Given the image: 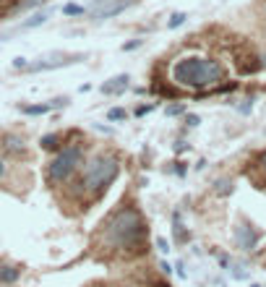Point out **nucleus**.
Wrapping results in <instances>:
<instances>
[{"label": "nucleus", "instance_id": "1", "mask_svg": "<svg viewBox=\"0 0 266 287\" xmlns=\"http://www.w3.org/2000/svg\"><path fill=\"white\" fill-rule=\"evenodd\" d=\"M99 227H102V238H104V248L110 253L133 258L146 251L149 225L136 204H120Z\"/></svg>", "mask_w": 266, "mask_h": 287}, {"label": "nucleus", "instance_id": "2", "mask_svg": "<svg viewBox=\"0 0 266 287\" xmlns=\"http://www.w3.org/2000/svg\"><path fill=\"white\" fill-rule=\"evenodd\" d=\"M225 65L204 55H183L170 65V79L180 89H193L198 94H209L214 86L225 81Z\"/></svg>", "mask_w": 266, "mask_h": 287}, {"label": "nucleus", "instance_id": "3", "mask_svg": "<svg viewBox=\"0 0 266 287\" xmlns=\"http://www.w3.org/2000/svg\"><path fill=\"white\" fill-rule=\"evenodd\" d=\"M118 175H120V160L115 154H110V151L97 154V157H92L81 167L78 178H76V191L89 198H99L118 180Z\"/></svg>", "mask_w": 266, "mask_h": 287}, {"label": "nucleus", "instance_id": "4", "mask_svg": "<svg viewBox=\"0 0 266 287\" xmlns=\"http://www.w3.org/2000/svg\"><path fill=\"white\" fill-rule=\"evenodd\" d=\"M86 165V146L84 141L68 144L60 151H55V157L47 162V170H44V178L52 188L58 186H68L76 175L81 172V167Z\"/></svg>", "mask_w": 266, "mask_h": 287}, {"label": "nucleus", "instance_id": "5", "mask_svg": "<svg viewBox=\"0 0 266 287\" xmlns=\"http://www.w3.org/2000/svg\"><path fill=\"white\" fill-rule=\"evenodd\" d=\"M84 55L81 53H47L37 58L34 63H29L26 73H39V71H55V68H65V65H73V63H81Z\"/></svg>", "mask_w": 266, "mask_h": 287}, {"label": "nucleus", "instance_id": "6", "mask_svg": "<svg viewBox=\"0 0 266 287\" xmlns=\"http://www.w3.org/2000/svg\"><path fill=\"white\" fill-rule=\"evenodd\" d=\"M232 238H235V246L240 251H253L258 246V240H261V232H258V227H253L248 222V219H240V222L235 225V230H232Z\"/></svg>", "mask_w": 266, "mask_h": 287}, {"label": "nucleus", "instance_id": "7", "mask_svg": "<svg viewBox=\"0 0 266 287\" xmlns=\"http://www.w3.org/2000/svg\"><path fill=\"white\" fill-rule=\"evenodd\" d=\"M136 3H139V0H107V3H104L102 8H97V11H94V18H92V21L102 24V21H107V18L120 16L123 11H128L130 6H136Z\"/></svg>", "mask_w": 266, "mask_h": 287}, {"label": "nucleus", "instance_id": "8", "mask_svg": "<svg viewBox=\"0 0 266 287\" xmlns=\"http://www.w3.org/2000/svg\"><path fill=\"white\" fill-rule=\"evenodd\" d=\"M0 151L6 154V157H13V160H21L26 157V141L21 139L18 134H3L0 136Z\"/></svg>", "mask_w": 266, "mask_h": 287}, {"label": "nucleus", "instance_id": "9", "mask_svg": "<svg viewBox=\"0 0 266 287\" xmlns=\"http://www.w3.org/2000/svg\"><path fill=\"white\" fill-rule=\"evenodd\" d=\"M128 86H130V76L128 73H118L113 79H107L102 86H99V92L107 94V97H120L128 92Z\"/></svg>", "mask_w": 266, "mask_h": 287}, {"label": "nucleus", "instance_id": "10", "mask_svg": "<svg viewBox=\"0 0 266 287\" xmlns=\"http://www.w3.org/2000/svg\"><path fill=\"white\" fill-rule=\"evenodd\" d=\"M50 16H52V8H39V11H34L29 18L21 21V24H16V27H13V34H16V32H29V29H37V27H42V24H47Z\"/></svg>", "mask_w": 266, "mask_h": 287}, {"label": "nucleus", "instance_id": "11", "mask_svg": "<svg viewBox=\"0 0 266 287\" xmlns=\"http://www.w3.org/2000/svg\"><path fill=\"white\" fill-rule=\"evenodd\" d=\"M21 269L13 261H0V284H16L21 279Z\"/></svg>", "mask_w": 266, "mask_h": 287}, {"label": "nucleus", "instance_id": "12", "mask_svg": "<svg viewBox=\"0 0 266 287\" xmlns=\"http://www.w3.org/2000/svg\"><path fill=\"white\" fill-rule=\"evenodd\" d=\"M42 151H60L63 149V134H44L39 139Z\"/></svg>", "mask_w": 266, "mask_h": 287}, {"label": "nucleus", "instance_id": "13", "mask_svg": "<svg viewBox=\"0 0 266 287\" xmlns=\"http://www.w3.org/2000/svg\"><path fill=\"white\" fill-rule=\"evenodd\" d=\"M172 235L177 243H185L191 238V232H185V225H183V219H180V212H172Z\"/></svg>", "mask_w": 266, "mask_h": 287}, {"label": "nucleus", "instance_id": "14", "mask_svg": "<svg viewBox=\"0 0 266 287\" xmlns=\"http://www.w3.org/2000/svg\"><path fill=\"white\" fill-rule=\"evenodd\" d=\"M24 115H47V113H52V102H44V105H24V107H18Z\"/></svg>", "mask_w": 266, "mask_h": 287}, {"label": "nucleus", "instance_id": "15", "mask_svg": "<svg viewBox=\"0 0 266 287\" xmlns=\"http://www.w3.org/2000/svg\"><path fill=\"white\" fill-rule=\"evenodd\" d=\"M188 21V13H183V11H175L170 18H167V29H180L183 24Z\"/></svg>", "mask_w": 266, "mask_h": 287}, {"label": "nucleus", "instance_id": "16", "mask_svg": "<svg viewBox=\"0 0 266 287\" xmlns=\"http://www.w3.org/2000/svg\"><path fill=\"white\" fill-rule=\"evenodd\" d=\"M128 118V110L125 107H113V110H107V120L110 123H120Z\"/></svg>", "mask_w": 266, "mask_h": 287}, {"label": "nucleus", "instance_id": "17", "mask_svg": "<svg viewBox=\"0 0 266 287\" xmlns=\"http://www.w3.org/2000/svg\"><path fill=\"white\" fill-rule=\"evenodd\" d=\"M84 13H86V8L78 6V3H65L63 6V16H71L73 18V16H84Z\"/></svg>", "mask_w": 266, "mask_h": 287}, {"label": "nucleus", "instance_id": "18", "mask_svg": "<svg viewBox=\"0 0 266 287\" xmlns=\"http://www.w3.org/2000/svg\"><path fill=\"white\" fill-rule=\"evenodd\" d=\"M183 113H185V105H183V102H172V105H167V110H165L167 118H177V115H183Z\"/></svg>", "mask_w": 266, "mask_h": 287}, {"label": "nucleus", "instance_id": "19", "mask_svg": "<svg viewBox=\"0 0 266 287\" xmlns=\"http://www.w3.org/2000/svg\"><path fill=\"white\" fill-rule=\"evenodd\" d=\"M219 196H230L232 193V180H227V178H222V180H217V188H214Z\"/></svg>", "mask_w": 266, "mask_h": 287}, {"label": "nucleus", "instance_id": "20", "mask_svg": "<svg viewBox=\"0 0 266 287\" xmlns=\"http://www.w3.org/2000/svg\"><path fill=\"white\" fill-rule=\"evenodd\" d=\"M141 45H144V39H139V37H136V39H130V42H123L120 50H123V53H130V50H139Z\"/></svg>", "mask_w": 266, "mask_h": 287}, {"label": "nucleus", "instance_id": "21", "mask_svg": "<svg viewBox=\"0 0 266 287\" xmlns=\"http://www.w3.org/2000/svg\"><path fill=\"white\" fill-rule=\"evenodd\" d=\"M6 178H8V157L0 151V183H3Z\"/></svg>", "mask_w": 266, "mask_h": 287}, {"label": "nucleus", "instance_id": "22", "mask_svg": "<svg viewBox=\"0 0 266 287\" xmlns=\"http://www.w3.org/2000/svg\"><path fill=\"white\" fill-rule=\"evenodd\" d=\"M198 123H201V118H198L196 113H185V125H188V128H196Z\"/></svg>", "mask_w": 266, "mask_h": 287}, {"label": "nucleus", "instance_id": "23", "mask_svg": "<svg viewBox=\"0 0 266 287\" xmlns=\"http://www.w3.org/2000/svg\"><path fill=\"white\" fill-rule=\"evenodd\" d=\"M154 243H157V251H159V253H165V256L170 253V243H167L165 238H157V240H154Z\"/></svg>", "mask_w": 266, "mask_h": 287}, {"label": "nucleus", "instance_id": "24", "mask_svg": "<svg viewBox=\"0 0 266 287\" xmlns=\"http://www.w3.org/2000/svg\"><path fill=\"white\" fill-rule=\"evenodd\" d=\"M154 107H157V105H139V107H136V115H139V118H144V115H149V113H151Z\"/></svg>", "mask_w": 266, "mask_h": 287}, {"label": "nucleus", "instance_id": "25", "mask_svg": "<svg viewBox=\"0 0 266 287\" xmlns=\"http://www.w3.org/2000/svg\"><path fill=\"white\" fill-rule=\"evenodd\" d=\"M237 110H240L243 115H248L251 110H253V99H243V105H237Z\"/></svg>", "mask_w": 266, "mask_h": 287}, {"label": "nucleus", "instance_id": "26", "mask_svg": "<svg viewBox=\"0 0 266 287\" xmlns=\"http://www.w3.org/2000/svg\"><path fill=\"white\" fill-rule=\"evenodd\" d=\"M172 172H175V175H180V178H185V172H188V167H185V162H175V167H172Z\"/></svg>", "mask_w": 266, "mask_h": 287}, {"label": "nucleus", "instance_id": "27", "mask_svg": "<svg viewBox=\"0 0 266 287\" xmlns=\"http://www.w3.org/2000/svg\"><path fill=\"white\" fill-rule=\"evenodd\" d=\"M13 68H16V71H26V68H29L26 58H16V60H13Z\"/></svg>", "mask_w": 266, "mask_h": 287}, {"label": "nucleus", "instance_id": "28", "mask_svg": "<svg viewBox=\"0 0 266 287\" xmlns=\"http://www.w3.org/2000/svg\"><path fill=\"white\" fill-rule=\"evenodd\" d=\"M21 3H26V0H3V6H6L8 11H16Z\"/></svg>", "mask_w": 266, "mask_h": 287}, {"label": "nucleus", "instance_id": "29", "mask_svg": "<svg viewBox=\"0 0 266 287\" xmlns=\"http://www.w3.org/2000/svg\"><path fill=\"white\" fill-rule=\"evenodd\" d=\"M185 149H191V146H188L185 141H175V151H177V154H183Z\"/></svg>", "mask_w": 266, "mask_h": 287}, {"label": "nucleus", "instance_id": "30", "mask_svg": "<svg viewBox=\"0 0 266 287\" xmlns=\"http://www.w3.org/2000/svg\"><path fill=\"white\" fill-rule=\"evenodd\" d=\"M175 272H177V277H185V269H183V264H175Z\"/></svg>", "mask_w": 266, "mask_h": 287}, {"label": "nucleus", "instance_id": "31", "mask_svg": "<svg viewBox=\"0 0 266 287\" xmlns=\"http://www.w3.org/2000/svg\"><path fill=\"white\" fill-rule=\"evenodd\" d=\"M162 272H165V274H167V277H170V274H172V267H170V264H167V261H162Z\"/></svg>", "mask_w": 266, "mask_h": 287}, {"label": "nucleus", "instance_id": "32", "mask_svg": "<svg viewBox=\"0 0 266 287\" xmlns=\"http://www.w3.org/2000/svg\"><path fill=\"white\" fill-rule=\"evenodd\" d=\"M258 162H261V170H263V172H266V151H263V154H261V160H258Z\"/></svg>", "mask_w": 266, "mask_h": 287}, {"label": "nucleus", "instance_id": "33", "mask_svg": "<svg viewBox=\"0 0 266 287\" xmlns=\"http://www.w3.org/2000/svg\"><path fill=\"white\" fill-rule=\"evenodd\" d=\"M92 3H94V8H102V6L107 3V0H92Z\"/></svg>", "mask_w": 266, "mask_h": 287}, {"label": "nucleus", "instance_id": "34", "mask_svg": "<svg viewBox=\"0 0 266 287\" xmlns=\"http://www.w3.org/2000/svg\"><path fill=\"white\" fill-rule=\"evenodd\" d=\"M261 68H263V71H266V53H263V55H261Z\"/></svg>", "mask_w": 266, "mask_h": 287}, {"label": "nucleus", "instance_id": "35", "mask_svg": "<svg viewBox=\"0 0 266 287\" xmlns=\"http://www.w3.org/2000/svg\"><path fill=\"white\" fill-rule=\"evenodd\" d=\"M251 287H261V284H251Z\"/></svg>", "mask_w": 266, "mask_h": 287}]
</instances>
